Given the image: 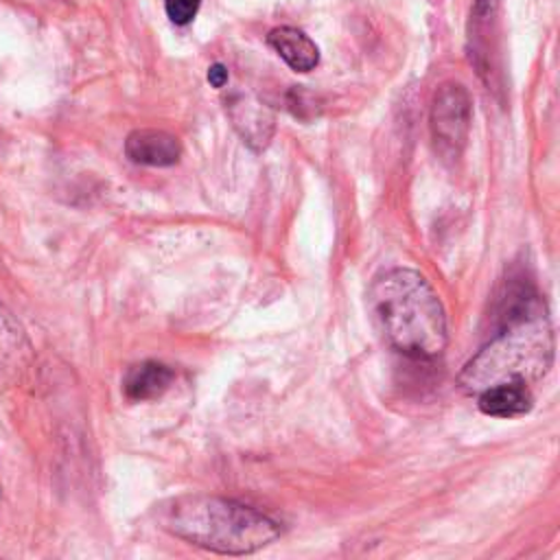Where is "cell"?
Returning a JSON list of instances; mask_svg holds the SVG:
<instances>
[{"label":"cell","mask_w":560,"mask_h":560,"mask_svg":"<svg viewBox=\"0 0 560 560\" xmlns=\"http://www.w3.org/2000/svg\"><path fill=\"white\" fill-rule=\"evenodd\" d=\"M267 44L295 72H308L319 63V48L295 26H276L267 35Z\"/></svg>","instance_id":"obj_9"},{"label":"cell","mask_w":560,"mask_h":560,"mask_svg":"<svg viewBox=\"0 0 560 560\" xmlns=\"http://www.w3.org/2000/svg\"><path fill=\"white\" fill-rule=\"evenodd\" d=\"M477 407L492 418H518L534 407V396L527 383H497L477 394Z\"/></svg>","instance_id":"obj_8"},{"label":"cell","mask_w":560,"mask_h":560,"mask_svg":"<svg viewBox=\"0 0 560 560\" xmlns=\"http://www.w3.org/2000/svg\"><path fill=\"white\" fill-rule=\"evenodd\" d=\"M199 4H201V0H164V9H166L168 20L173 24H179V26L192 22V18L199 11Z\"/></svg>","instance_id":"obj_12"},{"label":"cell","mask_w":560,"mask_h":560,"mask_svg":"<svg viewBox=\"0 0 560 560\" xmlns=\"http://www.w3.org/2000/svg\"><path fill=\"white\" fill-rule=\"evenodd\" d=\"M472 120V101L457 81H444L431 101L429 127L435 149L446 160H457L466 147Z\"/></svg>","instance_id":"obj_4"},{"label":"cell","mask_w":560,"mask_h":560,"mask_svg":"<svg viewBox=\"0 0 560 560\" xmlns=\"http://www.w3.org/2000/svg\"><path fill=\"white\" fill-rule=\"evenodd\" d=\"M173 376L175 374L168 365L158 361H142L127 370L122 378V392L129 400H136V402L153 400L168 389Z\"/></svg>","instance_id":"obj_10"},{"label":"cell","mask_w":560,"mask_h":560,"mask_svg":"<svg viewBox=\"0 0 560 560\" xmlns=\"http://www.w3.org/2000/svg\"><path fill=\"white\" fill-rule=\"evenodd\" d=\"M31 357L28 339L13 317V313L0 302V368L18 374Z\"/></svg>","instance_id":"obj_11"},{"label":"cell","mask_w":560,"mask_h":560,"mask_svg":"<svg viewBox=\"0 0 560 560\" xmlns=\"http://www.w3.org/2000/svg\"><path fill=\"white\" fill-rule=\"evenodd\" d=\"M208 83L212 88H225V83H228V68L223 63H212L208 68Z\"/></svg>","instance_id":"obj_13"},{"label":"cell","mask_w":560,"mask_h":560,"mask_svg":"<svg viewBox=\"0 0 560 560\" xmlns=\"http://www.w3.org/2000/svg\"><path fill=\"white\" fill-rule=\"evenodd\" d=\"M370 311L385 341L413 359H435L448 343L442 300L422 273L407 267L385 271L370 287Z\"/></svg>","instance_id":"obj_1"},{"label":"cell","mask_w":560,"mask_h":560,"mask_svg":"<svg viewBox=\"0 0 560 560\" xmlns=\"http://www.w3.org/2000/svg\"><path fill=\"white\" fill-rule=\"evenodd\" d=\"M125 155L142 166H173L182 155V144L164 129H133L125 140Z\"/></svg>","instance_id":"obj_7"},{"label":"cell","mask_w":560,"mask_h":560,"mask_svg":"<svg viewBox=\"0 0 560 560\" xmlns=\"http://www.w3.org/2000/svg\"><path fill=\"white\" fill-rule=\"evenodd\" d=\"M499 9L501 0H472L466 50L488 90H501L499 68Z\"/></svg>","instance_id":"obj_5"},{"label":"cell","mask_w":560,"mask_h":560,"mask_svg":"<svg viewBox=\"0 0 560 560\" xmlns=\"http://www.w3.org/2000/svg\"><path fill=\"white\" fill-rule=\"evenodd\" d=\"M225 112L232 118L234 129L252 149L260 151L269 144L273 133V114L265 103L236 92L225 101Z\"/></svg>","instance_id":"obj_6"},{"label":"cell","mask_w":560,"mask_h":560,"mask_svg":"<svg viewBox=\"0 0 560 560\" xmlns=\"http://www.w3.org/2000/svg\"><path fill=\"white\" fill-rule=\"evenodd\" d=\"M160 523L173 536L228 556L254 553L280 536L267 514L214 494H182L160 508Z\"/></svg>","instance_id":"obj_3"},{"label":"cell","mask_w":560,"mask_h":560,"mask_svg":"<svg viewBox=\"0 0 560 560\" xmlns=\"http://www.w3.org/2000/svg\"><path fill=\"white\" fill-rule=\"evenodd\" d=\"M553 359V332L538 295H523L508 313L501 332L459 372V387L479 394L497 383H534Z\"/></svg>","instance_id":"obj_2"}]
</instances>
